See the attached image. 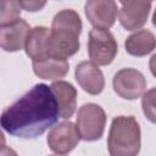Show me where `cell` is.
<instances>
[{
  "label": "cell",
  "mask_w": 156,
  "mask_h": 156,
  "mask_svg": "<svg viewBox=\"0 0 156 156\" xmlns=\"http://www.w3.org/2000/svg\"><path fill=\"white\" fill-rule=\"evenodd\" d=\"M113 89L121 98L126 100H135L140 98L146 89V79L144 74L135 68H122L113 77Z\"/></svg>",
  "instance_id": "obj_6"
},
{
  "label": "cell",
  "mask_w": 156,
  "mask_h": 156,
  "mask_svg": "<svg viewBox=\"0 0 156 156\" xmlns=\"http://www.w3.org/2000/svg\"><path fill=\"white\" fill-rule=\"evenodd\" d=\"M49 38L50 29L43 26L34 27L30 29L27 41H26V52L32 58V61L44 60L49 56Z\"/></svg>",
  "instance_id": "obj_13"
},
{
  "label": "cell",
  "mask_w": 156,
  "mask_h": 156,
  "mask_svg": "<svg viewBox=\"0 0 156 156\" xmlns=\"http://www.w3.org/2000/svg\"><path fill=\"white\" fill-rule=\"evenodd\" d=\"M149 67H150V71H151L152 76L156 77V54L151 56L150 62H149Z\"/></svg>",
  "instance_id": "obj_19"
},
{
  "label": "cell",
  "mask_w": 156,
  "mask_h": 156,
  "mask_svg": "<svg viewBox=\"0 0 156 156\" xmlns=\"http://www.w3.org/2000/svg\"><path fill=\"white\" fill-rule=\"evenodd\" d=\"M30 29L29 24L21 18L10 24L0 26V45L2 50L9 52L22 50L26 46Z\"/></svg>",
  "instance_id": "obj_10"
},
{
  "label": "cell",
  "mask_w": 156,
  "mask_h": 156,
  "mask_svg": "<svg viewBox=\"0 0 156 156\" xmlns=\"http://www.w3.org/2000/svg\"><path fill=\"white\" fill-rule=\"evenodd\" d=\"M80 134L78 128L71 121H65L55 127L48 134V145L50 150L58 155H65L71 152L80 140Z\"/></svg>",
  "instance_id": "obj_7"
},
{
  "label": "cell",
  "mask_w": 156,
  "mask_h": 156,
  "mask_svg": "<svg viewBox=\"0 0 156 156\" xmlns=\"http://www.w3.org/2000/svg\"><path fill=\"white\" fill-rule=\"evenodd\" d=\"M121 1H122V0H119V2H121ZM152 1H154V0H152Z\"/></svg>",
  "instance_id": "obj_21"
},
{
  "label": "cell",
  "mask_w": 156,
  "mask_h": 156,
  "mask_svg": "<svg viewBox=\"0 0 156 156\" xmlns=\"http://www.w3.org/2000/svg\"><path fill=\"white\" fill-rule=\"evenodd\" d=\"M152 24H154V26H156V9H155L154 15H152Z\"/></svg>",
  "instance_id": "obj_20"
},
{
  "label": "cell",
  "mask_w": 156,
  "mask_h": 156,
  "mask_svg": "<svg viewBox=\"0 0 156 156\" xmlns=\"http://www.w3.org/2000/svg\"><path fill=\"white\" fill-rule=\"evenodd\" d=\"M58 117L60 110L51 87L40 83L2 112L1 127L12 136L34 139L51 128Z\"/></svg>",
  "instance_id": "obj_1"
},
{
  "label": "cell",
  "mask_w": 156,
  "mask_h": 156,
  "mask_svg": "<svg viewBox=\"0 0 156 156\" xmlns=\"http://www.w3.org/2000/svg\"><path fill=\"white\" fill-rule=\"evenodd\" d=\"M33 71L35 76L41 79H60L63 78L69 69V65L65 58L57 57H46L44 60L33 61Z\"/></svg>",
  "instance_id": "obj_14"
},
{
  "label": "cell",
  "mask_w": 156,
  "mask_h": 156,
  "mask_svg": "<svg viewBox=\"0 0 156 156\" xmlns=\"http://www.w3.org/2000/svg\"><path fill=\"white\" fill-rule=\"evenodd\" d=\"M84 10L93 27L101 29L111 28L118 15V7L115 0H87Z\"/></svg>",
  "instance_id": "obj_9"
},
{
  "label": "cell",
  "mask_w": 156,
  "mask_h": 156,
  "mask_svg": "<svg viewBox=\"0 0 156 156\" xmlns=\"http://www.w3.org/2000/svg\"><path fill=\"white\" fill-rule=\"evenodd\" d=\"M76 79L78 84L90 95H98L104 90L105 79L101 69L93 61H83L76 67Z\"/></svg>",
  "instance_id": "obj_11"
},
{
  "label": "cell",
  "mask_w": 156,
  "mask_h": 156,
  "mask_svg": "<svg viewBox=\"0 0 156 156\" xmlns=\"http://www.w3.org/2000/svg\"><path fill=\"white\" fill-rule=\"evenodd\" d=\"M20 0H0V26L10 24L21 16Z\"/></svg>",
  "instance_id": "obj_16"
},
{
  "label": "cell",
  "mask_w": 156,
  "mask_h": 156,
  "mask_svg": "<svg viewBox=\"0 0 156 156\" xmlns=\"http://www.w3.org/2000/svg\"><path fill=\"white\" fill-rule=\"evenodd\" d=\"M51 90L56 98L58 110H60V117L61 118H69L77 106V90L76 88L65 80H57L54 82L51 85Z\"/></svg>",
  "instance_id": "obj_12"
},
{
  "label": "cell",
  "mask_w": 156,
  "mask_h": 156,
  "mask_svg": "<svg viewBox=\"0 0 156 156\" xmlns=\"http://www.w3.org/2000/svg\"><path fill=\"white\" fill-rule=\"evenodd\" d=\"M48 0H20V4L23 10L28 12H37L40 11L45 5Z\"/></svg>",
  "instance_id": "obj_18"
},
{
  "label": "cell",
  "mask_w": 156,
  "mask_h": 156,
  "mask_svg": "<svg viewBox=\"0 0 156 156\" xmlns=\"http://www.w3.org/2000/svg\"><path fill=\"white\" fill-rule=\"evenodd\" d=\"M82 20L73 10H62L55 15L49 38V56L65 58L73 56L79 50Z\"/></svg>",
  "instance_id": "obj_2"
},
{
  "label": "cell",
  "mask_w": 156,
  "mask_h": 156,
  "mask_svg": "<svg viewBox=\"0 0 156 156\" xmlns=\"http://www.w3.org/2000/svg\"><path fill=\"white\" fill-rule=\"evenodd\" d=\"M118 51L117 41L107 29L94 28L89 32L88 54L90 60L98 66L110 65Z\"/></svg>",
  "instance_id": "obj_5"
},
{
  "label": "cell",
  "mask_w": 156,
  "mask_h": 156,
  "mask_svg": "<svg viewBox=\"0 0 156 156\" xmlns=\"http://www.w3.org/2000/svg\"><path fill=\"white\" fill-rule=\"evenodd\" d=\"M140 127L133 116H117L112 119L107 147L112 156H135L141 146Z\"/></svg>",
  "instance_id": "obj_3"
},
{
  "label": "cell",
  "mask_w": 156,
  "mask_h": 156,
  "mask_svg": "<svg viewBox=\"0 0 156 156\" xmlns=\"http://www.w3.org/2000/svg\"><path fill=\"white\" fill-rule=\"evenodd\" d=\"M124 46L132 56H145L156 48V37L147 29H140L127 38Z\"/></svg>",
  "instance_id": "obj_15"
},
{
  "label": "cell",
  "mask_w": 156,
  "mask_h": 156,
  "mask_svg": "<svg viewBox=\"0 0 156 156\" xmlns=\"http://www.w3.org/2000/svg\"><path fill=\"white\" fill-rule=\"evenodd\" d=\"M152 0H123L122 9L118 10L121 26L127 30L140 29L147 21Z\"/></svg>",
  "instance_id": "obj_8"
},
{
  "label": "cell",
  "mask_w": 156,
  "mask_h": 156,
  "mask_svg": "<svg viewBox=\"0 0 156 156\" xmlns=\"http://www.w3.org/2000/svg\"><path fill=\"white\" fill-rule=\"evenodd\" d=\"M76 126L83 140H99L102 136L106 126V115L104 108L91 102L83 105L78 110Z\"/></svg>",
  "instance_id": "obj_4"
},
{
  "label": "cell",
  "mask_w": 156,
  "mask_h": 156,
  "mask_svg": "<svg viewBox=\"0 0 156 156\" xmlns=\"http://www.w3.org/2000/svg\"><path fill=\"white\" fill-rule=\"evenodd\" d=\"M143 112L146 118L156 124V88L147 90L141 99Z\"/></svg>",
  "instance_id": "obj_17"
}]
</instances>
